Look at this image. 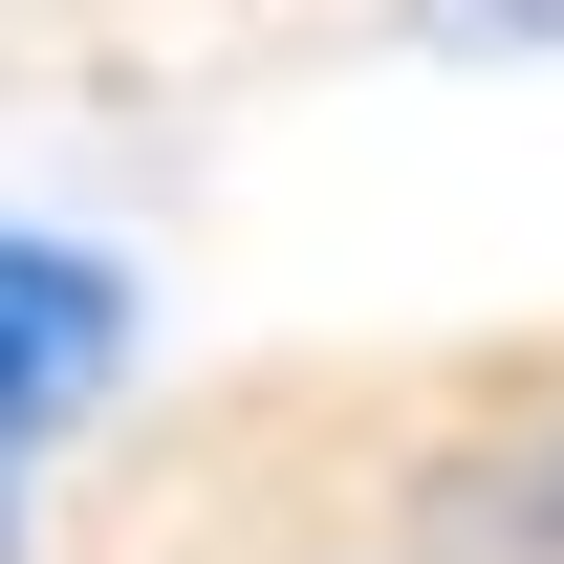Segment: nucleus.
Here are the masks:
<instances>
[{
  "mask_svg": "<svg viewBox=\"0 0 564 564\" xmlns=\"http://www.w3.org/2000/svg\"><path fill=\"white\" fill-rule=\"evenodd\" d=\"M131 261L109 239H44V217H0V456H44V434H87L109 391H131Z\"/></svg>",
  "mask_w": 564,
  "mask_h": 564,
  "instance_id": "obj_1",
  "label": "nucleus"
},
{
  "mask_svg": "<svg viewBox=\"0 0 564 564\" xmlns=\"http://www.w3.org/2000/svg\"><path fill=\"white\" fill-rule=\"evenodd\" d=\"M0 564H22V456H0Z\"/></svg>",
  "mask_w": 564,
  "mask_h": 564,
  "instance_id": "obj_4",
  "label": "nucleus"
},
{
  "mask_svg": "<svg viewBox=\"0 0 564 564\" xmlns=\"http://www.w3.org/2000/svg\"><path fill=\"white\" fill-rule=\"evenodd\" d=\"M413 22H456V44H564V0H413Z\"/></svg>",
  "mask_w": 564,
  "mask_h": 564,
  "instance_id": "obj_3",
  "label": "nucleus"
},
{
  "mask_svg": "<svg viewBox=\"0 0 564 564\" xmlns=\"http://www.w3.org/2000/svg\"><path fill=\"white\" fill-rule=\"evenodd\" d=\"M434 543L456 564H564V413H521L499 456H456L434 478Z\"/></svg>",
  "mask_w": 564,
  "mask_h": 564,
  "instance_id": "obj_2",
  "label": "nucleus"
}]
</instances>
